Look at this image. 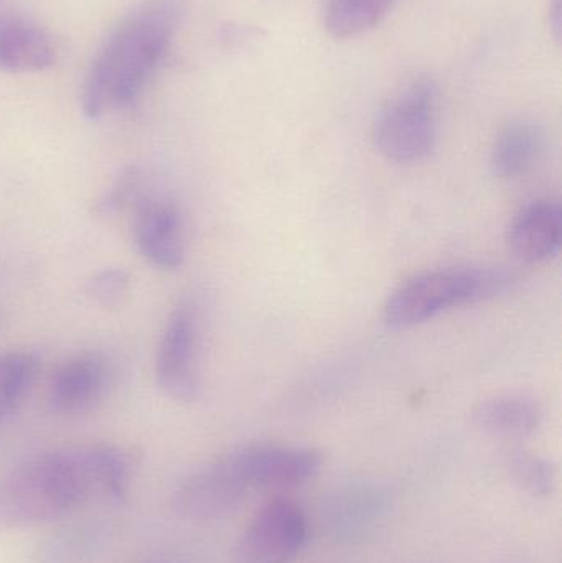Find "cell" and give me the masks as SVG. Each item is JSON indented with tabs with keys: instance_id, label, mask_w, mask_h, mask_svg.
I'll return each mask as SVG.
<instances>
[{
	"instance_id": "d6986e66",
	"label": "cell",
	"mask_w": 562,
	"mask_h": 563,
	"mask_svg": "<svg viewBox=\"0 0 562 563\" xmlns=\"http://www.w3.org/2000/svg\"><path fill=\"white\" fill-rule=\"evenodd\" d=\"M131 277L124 269H104L86 282V295L101 307H115L128 295Z\"/></svg>"
},
{
	"instance_id": "ffe728a7",
	"label": "cell",
	"mask_w": 562,
	"mask_h": 563,
	"mask_svg": "<svg viewBox=\"0 0 562 563\" xmlns=\"http://www.w3.org/2000/svg\"><path fill=\"white\" fill-rule=\"evenodd\" d=\"M142 175L137 167H128L119 174L109 191L99 201V211L101 213H114L122 210L128 205H137V201L144 197L142 194Z\"/></svg>"
},
{
	"instance_id": "52a82bcc",
	"label": "cell",
	"mask_w": 562,
	"mask_h": 563,
	"mask_svg": "<svg viewBox=\"0 0 562 563\" xmlns=\"http://www.w3.org/2000/svg\"><path fill=\"white\" fill-rule=\"evenodd\" d=\"M228 455L250 493L296 488L312 479L323 463L317 450L277 443L241 446Z\"/></svg>"
},
{
	"instance_id": "7a4b0ae2",
	"label": "cell",
	"mask_w": 562,
	"mask_h": 563,
	"mask_svg": "<svg viewBox=\"0 0 562 563\" xmlns=\"http://www.w3.org/2000/svg\"><path fill=\"white\" fill-rule=\"evenodd\" d=\"M92 496L86 449L32 456L0 479V529L55 521Z\"/></svg>"
},
{
	"instance_id": "8992f818",
	"label": "cell",
	"mask_w": 562,
	"mask_h": 563,
	"mask_svg": "<svg viewBox=\"0 0 562 563\" xmlns=\"http://www.w3.org/2000/svg\"><path fill=\"white\" fill-rule=\"evenodd\" d=\"M155 377L168 399L187 404L197 399L198 318L191 303L178 305L165 324L155 356Z\"/></svg>"
},
{
	"instance_id": "6da1fadb",
	"label": "cell",
	"mask_w": 562,
	"mask_h": 563,
	"mask_svg": "<svg viewBox=\"0 0 562 563\" xmlns=\"http://www.w3.org/2000/svg\"><path fill=\"white\" fill-rule=\"evenodd\" d=\"M184 0H145L106 40L86 75L82 112L98 119L132 104L170 48Z\"/></svg>"
},
{
	"instance_id": "3957f363",
	"label": "cell",
	"mask_w": 562,
	"mask_h": 563,
	"mask_svg": "<svg viewBox=\"0 0 562 563\" xmlns=\"http://www.w3.org/2000/svg\"><path fill=\"white\" fill-rule=\"evenodd\" d=\"M517 284L515 274L500 267H448L426 271L403 282L383 308L386 324L411 328L452 308L492 300Z\"/></svg>"
},
{
	"instance_id": "7c38bea8",
	"label": "cell",
	"mask_w": 562,
	"mask_h": 563,
	"mask_svg": "<svg viewBox=\"0 0 562 563\" xmlns=\"http://www.w3.org/2000/svg\"><path fill=\"white\" fill-rule=\"evenodd\" d=\"M56 59L52 36L22 16H0V71L38 73Z\"/></svg>"
},
{
	"instance_id": "ac0fdd59",
	"label": "cell",
	"mask_w": 562,
	"mask_h": 563,
	"mask_svg": "<svg viewBox=\"0 0 562 563\" xmlns=\"http://www.w3.org/2000/svg\"><path fill=\"white\" fill-rule=\"evenodd\" d=\"M508 470L514 482L535 498H547L557 486L553 463L527 450H514L508 455Z\"/></svg>"
},
{
	"instance_id": "4fadbf2b",
	"label": "cell",
	"mask_w": 562,
	"mask_h": 563,
	"mask_svg": "<svg viewBox=\"0 0 562 563\" xmlns=\"http://www.w3.org/2000/svg\"><path fill=\"white\" fill-rule=\"evenodd\" d=\"M385 493L375 486H352L335 493L323 509V518L335 538L359 539L375 528L386 511Z\"/></svg>"
},
{
	"instance_id": "e0dca14e",
	"label": "cell",
	"mask_w": 562,
	"mask_h": 563,
	"mask_svg": "<svg viewBox=\"0 0 562 563\" xmlns=\"http://www.w3.org/2000/svg\"><path fill=\"white\" fill-rule=\"evenodd\" d=\"M35 371L36 360L25 351L0 354V427L15 413L25 399Z\"/></svg>"
},
{
	"instance_id": "30bf717a",
	"label": "cell",
	"mask_w": 562,
	"mask_h": 563,
	"mask_svg": "<svg viewBox=\"0 0 562 563\" xmlns=\"http://www.w3.org/2000/svg\"><path fill=\"white\" fill-rule=\"evenodd\" d=\"M109 366L99 353H85L66 361L52 377L48 404L52 412L76 417L95 409L109 386Z\"/></svg>"
},
{
	"instance_id": "5bb4252c",
	"label": "cell",
	"mask_w": 562,
	"mask_h": 563,
	"mask_svg": "<svg viewBox=\"0 0 562 563\" xmlns=\"http://www.w3.org/2000/svg\"><path fill=\"white\" fill-rule=\"evenodd\" d=\"M478 429L498 437H527L543 422V410L527 396H502L478 404L472 412Z\"/></svg>"
},
{
	"instance_id": "44dd1931",
	"label": "cell",
	"mask_w": 562,
	"mask_h": 563,
	"mask_svg": "<svg viewBox=\"0 0 562 563\" xmlns=\"http://www.w3.org/2000/svg\"><path fill=\"white\" fill-rule=\"evenodd\" d=\"M562 3L561 0H553L550 5V26L554 38L560 42L562 30Z\"/></svg>"
},
{
	"instance_id": "5b68a950",
	"label": "cell",
	"mask_w": 562,
	"mask_h": 563,
	"mask_svg": "<svg viewBox=\"0 0 562 563\" xmlns=\"http://www.w3.org/2000/svg\"><path fill=\"white\" fill-rule=\"evenodd\" d=\"M309 522L293 499L276 496L257 509L234 545L236 563H290L306 548Z\"/></svg>"
},
{
	"instance_id": "8fae6325",
	"label": "cell",
	"mask_w": 562,
	"mask_h": 563,
	"mask_svg": "<svg viewBox=\"0 0 562 563\" xmlns=\"http://www.w3.org/2000/svg\"><path fill=\"white\" fill-rule=\"evenodd\" d=\"M561 240L562 208L553 198L531 201L511 224V251L525 263H544L557 256Z\"/></svg>"
},
{
	"instance_id": "9c48e42d",
	"label": "cell",
	"mask_w": 562,
	"mask_h": 563,
	"mask_svg": "<svg viewBox=\"0 0 562 563\" xmlns=\"http://www.w3.org/2000/svg\"><path fill=\"white\" fill-rule=\"evenodd\" d=\"M134 240L142 256L161 269L184 264V221L174 201L144 195L135 205Z\"/></svg>"
},
{
	"instance_id": "2e32d148",
	"label": "cell",
	"mask_w": 562,
	"mask_h": 563,
	"mask_svg": "<svg viewBox=\"0 0 562 563\" xmlns=\"http://www.w3.org/2000/svg\"><path fill=\"white\" fill-rule=\"evenodd\" d=\"M395 0H326V26L335 38H355L375 29Z\"/></svg>"
},
{
	"instance_id": "9a60e30c",
	"label": "cell",
	"mask_w": 562,
	"mask_h": 563,
	"mask_svg": "<svg viewBox=\"0 0 562 563\" xmlns=\"http://www.w3.org/2000/svg\"><path fill=\"white\" fill-rule=\"evenodd\" d=\"M544 134L530 121H515L498 134L492 151V167L502 178H518L528 174L540 161Z\"/></svg>"
},
{
	"instance_id": "277c9868",
	"label": "cell",
	"mask_w": 562,
	"mask_h": 563,
	"mask_svg": "<svg viewBox=\"0 0 562 563\" xmlns=\"http://www.w3.org/2000/svg\"><path fill=\"white\" fill-rule=\"evenodd\" d=\"M373 141L395 164L425 161L436 142V89L428 79L406 86L379 112Z\"/></svg>"
},
{
	"instance_id": "ba28073f",
	"label": "cell",
	"mask_w": 562,
	"mask_h": 563,
	"mask_svg": "<svg viewBox=\"0 0 562 563\" xmlns=\"http://www.w3.org/2000/svg\"><path fill=\"white\" fill-rule=\"evenodd\" d=\"M250 495L227 453L180 483L174 508L188 521H214L231 515Z\"/></svg>"
}]
</instances>
